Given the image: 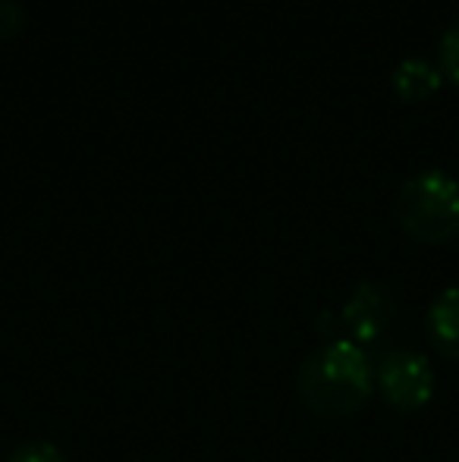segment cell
Masks as SVG:
<instances>
[{
    "mask_svg": "<svg viewBox=\"0 0 459 462\" xmlns=\"http://www.w3.org/2000/svg\"><path fill=\"white\" fill-rule=\"evenodd\" d=\"M374 387L393 412H418L435 396V368L416 349H393L374 371Z\"/></svg>",
    "mask_w": 459,
    "mask_h": 462,
    "instance_id": "3",
    "label": "cell"
},
{
    "mask_svg": "<svg viewBox=\"0 0 459 462\" xmlns=\"http://www.w3.org/2000/svg\"><path fill=\"white\" fill-rule=\"evenodd\" d=\"M390 86L399 101H428L431 95L441 92L444 73L437 63L425 60V57H406L393 67Z\"/></svg>",
    "mask_w": 459,
    "mask_h": 462,
    "instance_id": "5",
    "label": "cell"
},
{
    "mask_svg": "<svg viewBox=\"0 0 459 462\" xmlns=\"http://www.w3.org/2000/svg\"><path fill=\"white\" fill-rule=\"evenodd\" d=\"M296 393L321 419H346L372 400L374 365L353 340H331L302 362Z\"/></svg>",
    "mask_w": 459,
    "mask_h": 462,
    "instance_id": "1",
    "label": "cell"
},
{
    "mask_svg": "<svg viewBox=\"0 0 459 462\" xmlns=\"http://www.w3.org/2000/svg\"><path fill=\"white\" fill-rule=\"evenodd\" d=\"M397 220L416 243L441 245L459 236V180L422 171L399 186Z\"/></svg>",
    "mask_w": 459,
    "mask_h": 462,
    "instance_id": "2",
    "label": "cell"
},
{
    "mask_svg": "<svg viewBox=\"0 0 459 462\" xmlns=\"http://www.w3.org/2000/svg\"><path fill=\"white\" fill-rule=\"evenodd\" d=\"M431 346L444 359L459 362V286H447L428 309Z\"/></svg>",
    "mask_w": 459,
    "mask_h": 462,
    "instance_id": "6",
    "label": "cell"
},
{
    "mask_svg": "<svg viewBox=\"0 0 459 462\" xmlns=\"http://www.w3.org/2000/svg\"><path fill=\"white\" fill-rule=\"evenodd\" d=\"M437 67H441L444 79L459 88V19H454L444 32L441 48H437Z\"/></svg>",
    "mask_w": 459,
    "mask_h": 462,
    "instance_id": "7",
    "label": "cell"
},
{
    "mask_svg": "<svg viewBox=\"0 0 459 462\" xmlns=\"http://www.w3.org/2000/svg\"><path fill=\"white\" fill-rule=\"evenodd\" d=\"M25 25V13L16 0H0V42L13 38Z\"/></svg>",
    "mask_w": 459,
    "mask_h": 462,
    "instance_id": "9",
    "label": "cell"
},
{
    "mask_svg": "<svg viewBox=\"0 0 459 462\" xmlns=\"http://www.w3.org/2000/svg\"><path fill=\"white\" fill-rule=\"evenodd\" d=\"M393 315H397V302H393L390 290L374 283V280H365L346 299L344 311H340V324L346 328L349 340L365 349L387 334Z\"/></svg>",
    "mask_w": 459,
    "mask_h": 462,
    "instance_id": "4",
    "label": "cell"
},
{
    "mask_svg": "<svg viewBox=\"0 0 459 462\" xmlns=\"http://www.w3.org/2000/svg\"><path fill=\"white\" fill-rule=\"evenodd\" d=\"M6 462H69V459L60 447L48 444V440H29V444L16 447Z\"/></svg>",
    "mask_w": 459,
    "mask_h": 462,
    "instance_id": "8",
    "label": "cell"
}]
</instances>
